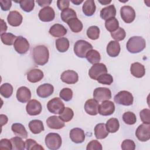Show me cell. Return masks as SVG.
Returning <instances> with one entry per match:
<instances>
[{
	"instance_id": "6da1fadb",
	"label": "cell",
	"mask_w": 150,
	"mask_h": 150,
	"mask_svg": "<svg viewBox=\"0 0 150 150\" xmlns=\"http://www.w3.org/2000/svg\"><path fill=\"white\" fill-rule=\"evenodd\" d=\"M32 56L36 64L43 66L49 60V52L47 47L45 45H38L33 48Z\"/></svg>"
},
{
	"instance_id": "7a4b0ae2",
	"label": "cell",
	"mask_w": 150,
	"mask_h": 150,
	"mask_svg": "<svg viewBox=\"0 0 150 150\" xmlns=\"http://www.w3.org/2000/svg\"><path fill=\"white\" fill-rule=\"evenodd\" d=\"M126 46L128 51L131 53H139L145 48V40L141 36H132L128 40Z\"/></svg>"
},
{
	"instance_id": "3957f363",
	"label": "cell",
	"mask_w": 150,
	"mask_h": 150,
	"mask_svg": "<svg viewBox=\"0 0 150 150\" xmlns=\"http://www.w3.org/2000/svg\"><path fill=\"white\" fill-rule=\"evenodd\" d=\"M93 49L92 45L84 40H77L74 46V52L75 54L80 58L86 57L87 52Z\"/></svg>"
},
{
	"instance_id": "277c9868",
	"label": "cell",
	"mask_w": 150,
	"mask_h": 150,
	"mask_svg": "<svg viewBox=\"0 0 150 150\" xmlns=\"http://www.w3.org/2000/svg\"><path fill=\"white\" fill-rule=\"evenodd\" d=\"M45 141L47 147L51 150L58 149L62 145V138L57 133H49L46 136Z\"/></svg>"
},
{
	"instance_id": "5b68a950",
	"label": "cell",
	"mask_w": 150,
	"mask_h": 150,
	"mask_svg": "<svg viewBox=\"0 0 150 150\" xmlns=\"http://www.w3.org/2000/svg\"><path fill=\"white\" fill-rule=\"evenodd\" d=\"M114 100L117 104L128 106L132 104L134 97L130 92L123 90L119 91L114 96Z\"/></svg>"
},
{
	"instance_id": "8992f818",
	"label": "cell",
	"mask_w": 150,
	"mask_h": 150,
	"mask_svg": "<svg viewBox=\"0 0 150 150\" xmlns=\"http://www.w3.org/2000/svg\"><path fill=\"white\" fill-rule=\"evenodd\" d=\"M47 108L49 112L53 114H60L64 108V104L60 98L54 97L48 101Z\"/></svg>"
},
{
	"instance_id": "52a82bcc",
	"label": "cell",
	"mask_w": 150,
	"mask_h": 150,
	"mask_svg": "<svg viewBox=\"0 0 150 150\" xmlns=\"http://www.w3.org/2000/svg\"><path fill=\"white\" fill-rule=\"evenodd\" d=\"M29 43L28 40L22 36H18L13 43L15 50L19 54L26 53L29 49Z\"/></svg>"
},
{
	"instance_id": "ba28073f",
	"label": "cell",
	"mask_w": 150,
	"mask_h": 150,
	"mask_svg": "<svg viewBox=\"0 0 150 150\" xmlns=\"http://www.w3.org/2000/svg\"><path fill=\"white\" fill-rule=\"evenodd\" d=\"M135 135L140 141H148L150 139V125L144 123L139 125L136 129Z\"/></svg>"
},
{
	"instance_id": "9c48e42d",
	"label": "cell",
	"mask_w": 150,
	"mask_h": 150,
	"mask_svg": "<svg viewBox=\"0 0 150 150\" xmlns=\"http://www.w3.org/2000/svg\"><path fill=\"white\" fill-rule=\"evenodd\" d=\"M93 97L98 102L108 100L111 98V92L109 88L97 87L94 90Z\"/></svg>"
},
{
	"instance_id": "30bf717a",
	"label": "cell",
	"mask_w": 150,
	"mask_h": 150,
	"mask_svg": "<svg viewBox=\"0 0 150 150\" xmlns=\"http://www.w3.org/2000/svg\"><path fill=\"white\" fill-rule=\"evenodd\" d=\"M107 73V69L103 63H98L94 64L88 71L90 77L94 80H97L98 77L103 74Z\"/></svg>"
},
{
	"instance_id": "8fae6325",
	"label": "cell",
	"mask_w": 150,
	"mask_h": 150,
	"mask_svg": "<svg viewBox=\"0 0 150 150\" xmlns=\"http://www.w3.org/2000/svg\"><path fill=\"white\" fill-rule=\"evenodd\" d=\"M121 17L127 23L132 22L135 18V12L133 8L130 6H123L120 9Z\"/></svg>"
},
{
	"instance_id": "7c38bea8",
	"label": "cell",
	"mask_w": 150,
	"mask_h": 150,
	"mask_svg": "<svg viewBox=\"0 0 150 150\" xmlns=\"http://www.w3.org/2000/svg\"><path fill=\"white\" fill-rule=\"evenodd\" d=\"M115 111V105L112 101L105 100L98 105V112L103 116L110 115Z\"/></svg>"
},
{
	"instance_id": "4fadbf2b",
	"label": "cell",
	"mask_w": 150,
	"mask_h": 150,
	"mask_svg": "<svg viewBox=\"0 0 150 150\" xmlns=\"http://www.w3.org/2000/svg\"><path fill=\"white\" fill-rule=\"evenodd\" d=\"M42 107L40 103L35 99L29 100L26 106V112L30 115L39 114L42 111Z\"/></svg>"
},
{
	"instance_id": "5bb4252c",
	"label": "cell",
	"mask_w": 150,
	"mask_h": 150,
	"mask_svg": "<svg viewBox=\"0 0 150 150\" xmlns=\"http://www.w3.org/2000/svg\"><path fill=\"white\" fill-rule=\"evenodd\" d=\"M38 16L42 22H50L54 19L55 12L50 6H46L40 10Z\"/></svg>"
},
{
	"instance_id": "9a60e30c",
	"label": "cell",
	"mask_w": 150,
	"mask_h": 150,
	"mask_svg": "<svg viewBox=\"0 0 150 150\" xmlns=\"http://www.w3.org/2000/svg\"><path fill=\"white\" fill-rule=\"evenodd\" d=\"M61 80L67 84H75L79 80L78 74L74 70H68L63 71L61 74Z\"/></svg>"
},
{
	"instance_id": "2e32d148",
	"label": "cell",
	"mask_w": 150,
	"mask_h": 150,
	"mask_svg": "<svg viewBox=\"0 0 150 150\" xmlns=\"http://www.w3.org/2000/svg\"><path fill=\"white\" fill-rule=\"evenodd\" d=\"M70 138L76 144L82 143L85 139L84 131L79 128H74L70 131Z\"/></svg>"
},
{
	"instance_id": "e0dca14e",
	"label": "cell",
	"mask_w": 150,
	"mask_h": 150,
	"mask_svg": "<svg viewBox=\"0 0 150 150\" xmlns=\"http://www.w3.org/2000/svg\"><path fill=\"white\" fill-rule=\"evenodd\" d=\"M54 91L53 86L49 83H45L39 86L37 90V95L41 98H47L51 96Z\"/></svg>"
},
{
	"instance_id": "ac0fdd59",
	"label": "cell",
	"mask_w": 150,
	"mask_h": 150,
	"mask_svg": "<svg viewBox=\"0 0 150 150\" xmlns=\"http://www.w3.org/2000/svg\"><path fill=\"white\" fill-rule=\"evenodd\" d=\"M16 98L21 103H26L29 101L31 98V92L30 90L25 87L22 86L19 87L16 91Z\"/></svg>"
},
{
	"instance_id": "d6986e66",
	"label": "cell",
	"mask_w": 150,
	"mask_h": 150,
	"mask_svg": "<svg viewBox=\"0 0 150 150\" xmlns=\"http://www.w3.org/2000/svg\"><path fill=\"white\" fill-rule=\"evenodd\" d=\"M22 15L16 11H12L9 12L7 16V21L8 23L12 26H18L22 22Z\"/></svg>"
},
{
	"instance_id": "ffe728a7",
	"label": "cell",
	"mask_w": 150,
	"mask_h": 150,
	"mask_svg": "<svg viewBox=\"0 0 150 150\" xmlns=\"http://www.w3.org/2000/svg\"><path fill=\"white\" fill-rule=\"evenodd\" d=\"M46 124L49 128L54 129H59L65 126L64 122L56 115L49 117L46 120Z\"/></svg>"
},
{
	"instance_id": "44dd1931",
	"label": "cell",
	"mask_w": 150,
	"mask_h": 150,
	"mask_svg": "<svg viewBox=\"0 0 150 150\" xmlns=\"http://www.w3.org/2000/svg\"><path fill=\"white\" fill-rule=\"evenodd\" d=\"M98 102L94 98L86 101L84 104L85 111L90 115H96L98 112Z\"/></svg>"
},
{
	"instance_id": "7402d4cb",
	"label": "cell",
	"mask_w": 150,
	"mask_h": 150,
	"mask_svg": "<svg viewBox=\"0 0 150 150\" xmlns=\"http://www.w3.org/2000/svg\"><path fill=\"white\" fill-rule=\"evenodd\" d=\"M130 71L131 74L137 78H141L145 74L144 66L138 62H135L131 64Z\"/></svg>"
},
{
	"instance_id": "603a6c76",
	"label": "cell",
	"mask_w": 150,
	"mask_h": 150,
	"mask_svg": "<svg viewBox=\"0 0 150 150\" xmlns=\"http://www.w3.org/2000/svg\"><path fill=\"white\" fill-rule=\"evenodd\" d=\"M49 32L52 36L59 38L64 36L67 33V29L63 25L56 23L50 27Z\"/></svg>"
},
{
	"instance_id": "cb8c5ba5",
	"label": "cell",
	"mask_w": 150,
	"mask_h": 150,
	"mask_svg": "<svg viewBox=\"0 0 150 150\" xmlns=\"http://www.w3.org/2000/svg\"><path fill=\"white\" fill-rule=\"evenodd\" d=\"M43 77V71L39 69H33L27 73V79L30 83H37Z\"/></svg>"
},
{
	"instance_id": "d4e9b609",
	"label": "cell",
	"mask_w": 150,
	"mask_h": 150,
	"mask_svg": "<svg viewBox=\"0 0 150 150\" xmlns=\"http://www.w3.org/2000/svg\"><path fill=\"white\" fill-rule=\"evenodd\" d=\"M120 43L115 40L110 41L107 46V53L110 57H117L120 54Z\"/></svg>"
},
{
	"instance_id": "484cf974",
	"label": "cell",
	"mask_w": 150,
	"mask_h": 150,
	"mask_svg": "<svg viewBox=\"0 0 150 150\" xmlns=\"http://www.w3.org/2000/svg\"><path fill=\"white\" fill-rule=\"evenodd\" d=\"M115 15L116 9L114 5H110L107 7H105L100 11V16L105 21H107L111 18H115Z\"/></svg>"
},
{
	"instance_id": "4316f807",
	"label": "cell",
	"mask_w": 150,
	"mask_h": 150,
	"mask_svg": "<svg viewBox=\"0 0 150 150\" xmlns=\"http://www.w3.org/2000/svg\"><path fill=\"white\" fill-rule=\"evenodd\" d=\"M94 135L97 139H101L105 138L108 135V132L106 128L105 124L104 123H99L94 127Z\"/></svg>"
},
{
	"instance_id": "83f0119b",
	"label": "cell",
	"mask_w": 150,
	"mask_h": 150,
	"mask_svg": "<svg viewBox=\"0 0 150 150\" xmlns=\"http://www.w3.org/2000/svg\"><path fill=\"white\" fill-rule=\"evenodd\" d=\"M11 129L16 136L22 138H26L28 137V132L25 127L20 123H14L11 126Z\"/></svg>"
},
{
	"instance_id": "f1b7e54d",
	"label": "cell",
	"mask_w": 150,
	"mask_h": 150,
	"mask_svg": "<svg viewBox=\"0 0 150 150\" xmlns=\"http://www.w3.org/2000/svg\"><path fill=\"white\" fill-rule=\"evenodd\" d=\"M96 6L93 0L86 1L83 5L82 10L84 14L87 16H92L96 11Z\"/></svg>"
},
{
	"instance_id": "f546056e",
	"label": "cell",
	"mask_w": 150,
	"mask_h": 150,
	"mask_svg": "<svg viewBox=\"0 0 150 150\" xmlns=\"http://www.w3.org/2000/svg\"><path fill=\"white\" fill-rule=\"evenodd\" d=\"M29 128L30 131L34 134L40 133L44 130V126L42 121L39 120H33L29 123Z\"/></svg>"
},
{
	"instance_id": "4dcf8cb0",
	"label": "cell",
	"mask_w": 150,
	"mask_h": 150,
	"mask_svg": "<svg viewBox=\"0 0 150 150\" xmlns=\"http://www.w3.org/2000/svg\"><path fill=\"white\" fill-rule=\"evenodd\" d=\"M67 23L71 30L74 33H79L81 32L83 28L82 22L77 18L71 19Z\"/></svg>"
},
{
	"instance_id": "1f68e13d",
	"label": "cell",
	"mask_w": 150,
	"mask_h": 150,
	"mask_svg": "<svg viewBox=\"0 0 150 150\" xmlns=\"http://www.w3.org/2000/svg\"><path fill=\"white\" fill-rule=\"evenodd\" d=\"M69 41L66 38H60L56 40V47L61 53L66 52L69 48Z\"/></svg>"
},
{
	"instance_id": "d6a6232c",
	"label": "cell",
	"mask_w": 150,
	"mask_h": 150,
	"mask_svg": "<svg viewBox=\"0 0 150 150\" xmlns=\"http://www.w3.org/2000/svg\"><path fill=\"white\" fill-rule=\"evenodd\" d=\"M86 57L88 62L93 64L98 63L101 60V56L100 53L96 50L94 49L89 50L86 54Z\"/></svg>"
},
{
	"instance_id": "836d02e7",
	"label": "cell",
	"mask_w": 150,
	"mask_h": 150,
	"mask_svg": "<svg viewBox=\"0 0 150 150\" xmlns=\"http://www.w3.org/2000/svg\"><path fill=\"white\" fill-rule=\"evenodd\" d=\"M105 127L108 132L115 133L119 129L120 123L117 118H111L107 121Z\"/></svg>"
},
{
	"instance_id": "e575fe53",
	"label": "cell",
	"mask_w": 150,
	"mask_h": 150,
	"mask_svg": "<svg viewBox=\"0 0 150 150\" xmlns=\"http://www.w3.org/2000/svg\"><path fill=\"white\" fill-rule=\"evenodd\" d=\"M60 16L63 22L67 23V22L71 19L77 18V15L76 12L73 9L68 8L63 9L62 11Z\"/></svg>"
},
{
	"instance_id": "d590c367",
	"label": "cell",
	"mask_w": 150,
	"mask_h": 150,
	"mask_svg": "<svg viewBox=\"0 0 150 150\" xmlns=\"http://www.w3.org/2000/svg\"><path fill=\"white\" fill-rule=\"evenodd\" d=\"M105 27L108 31L113 32L119 28L118 21L115 18H110L105 21Z\"/></svg>"
},
{
	"instance_id": "8d00e7d4",
	"label": "cell",
	"mask_w": 150,
	"mask_h": 150,
	"mask_svg": "<svg viewBox=\"0 0 150 150\" xmlns=\"http://www.w3.org/2000/svg\"><path fill=\"white\" fill-rule=\"evenodd\" d=\"M12 149L14 150H24L25 148V142L22 139V138L19 137H15L11 139Z\"/></svg>"
},
{
	"instance_id": "74e56055",
	"label": "cell",
	"mask_w": 150,
	"mask_h": 150,
	"mask_svg": "<svg viewBox=\"0 0 150 150\" xmlns=\"http://www.w3.org/2000/svg\"><path fill=\"white\" fill-rule=\"evenodd\" d=\"M17 37L11 33H4L1 34V39L2 42L6 45L11 46L13 45Z\"/></svg>"
},
{
	"instance_id": "f35d334b",
	"label": "cell",
	"mask_w": 150,
	"mask_h": 150,
	"mask_svg": "<svg viewBox=\"0 0 150 150\" xmlns=\"http://www.w3.org/2000/svg\"><path fill=\"white\" fill-rule=\"evenodd\" d=\"M0 93L5 98H9L13 93L12 86L8 83L2 84L0 87Z\"/></svg>"
},
{
	"instance_id": "ab89813d",
	"label": "cell",
	"mask_w": 150,
	"mask_h": 150,
	"mask_svg": "<svg viewBox=\"0 0 150 150\" xmlns=\"http://www.w3.org/2000/svg\"><path fill=\"white\" fill-rule=\"evenodd\" d=\"M74 116L73 111L69 107H64L63 111L59 114L60 118L64 122H69Z\"/></svg>"
},
{
	"instance_id": "60d3db41",
	"label": "cell",
	"mask_w": 150,
	"mask_h": 150,
	"mask_svg": "<svg viewBox=\"0 0 150 150\" xmlns=\"http://www.w3.org/2000/svg\"><path fill=\"white\" fill-rule=\"evenodd\" d=\"M19 3L22 9L26 12H31L35 6V1L33 0H22L19 1Z\"/></svg>"
},
{
	"instance_id": "b9f144b4",
	"label": "cell",
	"mask_w": 150,
	"mask_h": 150,
	"mask_svg": "<svg viewBox=\"0 0 150 150\" xmlns=\"http://www.w3.org/2000/svg\"><path fill=\"white\" fill-rule=\"evenodd\" d=\"M87 35L91 40L98 39L100 36V29L97 26H91L87 30Z\"/></svg>"
},
{
	"instance_id": "7bdbcfd3",
	"label": "cell",
	"mask_w": 150,
	"mask_h": 150,
	"mask_svg": "<svg viewBox=\"0 0 150 150\" xmlns=\"http://www.w3.org/2000/svg\"><path fill=\"white\" fill-rule=\"evenodd\" d=\"M122 120L125 124L128 125H133L136 122L137 118L134 113L131 111H127L123 114Z\"/></svg>"
},
{
	"instance_id": "ee69618b",
	"label": "cell",
	"mask_w": 150,
	"mask_h": 150,
	"mask_svg": "<svg viewBox=\"0 0 150 150\" xmlns=\"http://www.w3.org/2000/svg\"><path fill=\"white\" fill-rule=\"evenodd\" d=\"M25 148L27 150H44V148L36 141L32 139H28L25 141Z\"/></svg>"
},
{
	"instance_id": "f6af8a7d",
	"label": "cell",
	"mask_w": 150,
	"mask_h": 150,
	"mask_svg": "<svg viewBox=\"0 0 150 150\" xmlns=\"http://www.w3.org/2000/svg\"><path fill=\"white\" fill-rule=\"evenodd\" d=\"M111 36L114 40H115V41L118 42L122 40L125 39L126 33L123 28L119 27L116 30L111 33Z\"/></svg>"
},
{
	"instance_id": "bcb514c9",
	"label": "cell",
	"mask_w": 150,
	"mask_h": 150,
	"mask_svg": "<svg viewBox=\"0 0 150 150\" xmlns=\"http://www.w3.org/2000/svg\"><path fill=\"white\" fill-rule=\"evenodd\" d=\"M97 80L99 83L106 85H110L113 82V78L111 74L108 73H104L100 76Z\"/></svg>"
},
{
	"instance_id": "7dc6e473",
	"label": "cell",
	"mask_w": 150,
	"mask_h": 150,
	"mask_svg": "<svg viewBox=\"0 0 150 150\" xmlns=\"http://www.w3.org/2000/svg\"><path fill=\"white\" fill-rule=\"evenodd\" d=\"M60 97L65 101H69L71 100L73 97V91L69 88H63L59 94Z\"/></svg>"
},
{
	"instance_id": "c3c4849f",
	"label": "cell",
	"mask_w": 150,
	"mask_h": 150,
	"mask_svg": "<svg viewBox=\"0 0 150 150\" xmlns=\"http://www.w3.org/2000/svg\"><path fill=\"white\" fill-rule=\"evenodd\" d=\"M139 115L141 121L144 124H150V110L148 108L142 110L139 112Z\"/></svg>"
},
{
	"instance_id": "681fc988",
	"label": "cell",
	"mask_w": 150,
	"mask_h": 150,
	"mask_svg": "<svg viewBox=\"0 0 150 150\" xmlns=\"http://www.w3.org/2000/svg\"><path fill=\"white\" fill-rule=\"evenodd\" d=\"M121 148L123 150H134L135 149V144L131 139H125L121 144Z\"/></svg>"
},
{
	"instance_id": "f907efd6",
	"label": "cell",
	"mask_w": 150,
	"mask_h": 150,
	"mask_svg": "<svg viewBox=\"0 0 150 150\" xmlns=\"http://www.w3.org/2000/svg\"><path fill=\"white\" fill-rule=\"evenodd\" d=\"M103 149L101 144L97 140L91 141L87 145V150H101Z\"/></svg>"
},
{
	"instance_id": "816d5d0a",
	"label": "cell",
	"mask_w": 150,
	"mask_h": 150,
	"mask_svg": "<svg viewBox=\"0 0 150 150\" xmlns=\"http://www.w3.org/2000/svg\"><path fill=\"white\" fill-rule=\"evenodd\" d=\"M1 149H12V145L11 140L6 138L1 139L0 141Z\"/></svg>"
},
{
	"instance_id": "f5cc1de1",
	"label": "cell",
	"mask_w": 150,
	"mask_h": 150,
	"mask_svg": "<svg viewBox=\"0 0 150 150\" xmlns=\"http://www.w3.org/2000/svg\"><path fill=\"white\" fill-rule=\"evenodd\" d=\"M1 8L2 11H8L12 6V1L9 0H1L0 1Z\"/></svg>"
},
{
	"instance_id": "db71d44e",
	"label": "cell",
	"mask_w": 150,
	"mask_h": 150,
	"mask_svg": "<svg viewBox=\"0 0 150 150\" xmlns=\"http://www.w3.org/2000/svg\"><path fill=\"white\" fill-rule=\"evenodd\" d=\"M70 5V1L67 0H59L57 1V5L60 10L63 11L64 9L68 8Z\"/></svg>"
},
{
	"instance_id": "11a10c76",
	"label": "cell",
	"mask_w": 150,
	"mask_h": 150,
	"mask_svg": "<svg viewBox=\"0 0 150 150\" xmlns=\"http://www.w3.org/2000/svg\"><path fill=\"white\" fill-rule=\"evenodd\" d=\"M52 1L50 0H37L36 2L39 4V5L40 6L42 7H46V6H49V5L52 3Z\"/></svg>"
},
{
	"instance_id": "9f6ffc18",
	"label": "cell",
	"mask_w": 150,
	"mask_h": 150,
	"mask_svg": "<svg viewBox=\"0 0 150 150\" xmlns=\"http://www.w3.org/2000/svg\"><path fill=\"white\" fill-rule=\"evenodd\" d=\"M8 118L6 115L4 114H1L0 115V122H1V127H2L3 125H5L8 122Z\"/></svg>"
},
{
	"instance_id": "6f0895ef",
	"label": "cell",
	"mask_w": 150,
	"mask_h": 150,
	"mask_svg": "<svg viewBox=\"0 0 150 150\" xmlns=\"http://www.w3.org/2000/svg\"><path fill=\"white\" fill-rule=\"evenodd\" d=\"M1 34H2L4 33H5V32L7 30V26L6 23L4 22V21L2 19H1Z\"/></svg>"
},
{
	"instance_id": "680465c9",
	"label": "cell",
	"mask_w": 150,
	"mask_h": 150,
	"mask_svg": "<svg viewBox=\"0 0 150 150\" xmlns=\"http://www.w3.org/2000/svg\"><path fill=\"white\" fill-rule=\"evenodd\" d=\"M111 1H107V0H103V1H100V0H98V2H100V4H101V5H107L110 3H111Z\"/></svg>"
},
{
	"instance_id": "91938a15",
	"label": "cell",
	"mask_w": 150,
	"mask_h": 150,
	"mask_svg": "<svg viewBox=\"0 0 150 150\" xmlns=\"http://www.w3.org/2000/svg\"><path fill=\"white\" fill-rule=\"evenodd\" d=\"M71 2H72V3H73L74 4H75V5H80L81 3H82L83 2V0H76V1H71Z\"/></svg>"
}]
</instances>
